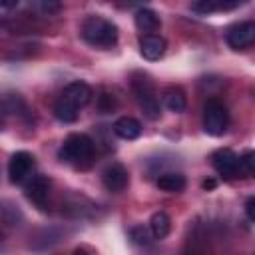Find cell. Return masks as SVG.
I'll return each instance as SVG.
<instances>
[{
    "instance_id": "5",
    "label": "cell",
    "mask_w": 255,
    "mask_h": 255,
    "mask_svg": "<svg viewBox=\"0 0 255 255\" xmlns=\"http://www.w3.org/2000/svg\"><path fill=\"white\" fill-rule=\"evenodd\" d=\"M211 163H213V169L225 179H233L239 175V155L229 147L217 149L211 155Z\"/></svg>"
},
{
    "instance_id": "7",
    "label": "cell",
    "mask_w": 255,
    "mask_h": 255,
    "mask_svg": "<svg viewBox=\"0 0 255 255\" xmlns=\"http://www.w3.org/2000/svg\"><path fill=\"white\" fill-rule=\"evenodd\" d=\"M34 169V157L28 151H16L8 161V177L12 183H22Z\"/></svg>"
},
{
    "instance_id": "10",
    "label": "cell",
    "mask_w": 255,
    "mask_h": 255,
    "mask_svg": "<svg viewBox=\"0 0 255 255\" xmlns=\"http://www.w3.org/2000/svg\"><path fill=\"white\" fill-rule=\"evenodd\" d=\"M62 100H66L70 106H74L76 110H80V108H84V106H88L90 104V100H92V88L86 84V82H70L66 88H64V92H62V96H60Z\"/></svg>"
},
{
    "instance_id": "4",
    "label": "cell",
    "mask_w": 255,
    "mask_h": 255,
    "mask_svg": "<svg viewBox=\"0 0 255 255\" xmlns=\"http://www.w3.org/2000/svg\"><path fill=\"white\" fill-rule=\"evenodd\" d=\"M229 126V112L223 102L211 98L203 106V129L209 135H223Z\"/></svg>"
},
{
    "instance_id": "19",
    "label": "cell",
    "mask_w": 255,
    "mask_h": 255,
    "mask_svg": "<svg viewBox=\"0 0 255 255\" xmlns=\"http://www.w3.org/2000/svg\"><path fill=\"white\" fill-rule=\"evenodd\" d=\"M239 173H243L245 177H251L255 173V153L253 151H245L243 157H239Z\"/></svg>"
},
{
    "instance_id": "9",
    "label": "cell",
    "mask_w": 255,
    "mask_h": 255,
    "mask_svg": "<svg viewBox=\"0 0 255 255\" xmlns=\"http://www.w3.org/2000/svg\"><path fill=\"white\" fill-rule=\"evenodd\" d=\"M128 181H129V177H128V169L122 165V163H110L106 169H104V173H102V183H104V187L108 189V191H112V193H118V191H124L126 187H128Z\"/></svg>"
},
{
    "instance_id": "18",
    "label": "cell",
    "mask_w": 255,
    "mask_h": 255,
    "mask_svg": "<svg viewBox=\"0 0 255 255\" xmlns=\"http://www.w3.org/2000/svg\"><path fill=\"white\" fill-rule=\"evenodd\" d=\"M239 2H213V0H201V2H195L191 4V10L193 12H201V14H211L215 10H229V8H235Z\"/></svg>"
},
{
    "instance_id": "20",
    "label": "cell",
    "mask_w": 255,
    "mask_h": 255,
    "mask_svg": "<svg viewBox=\"0 0 255 255\" xmlns=\"http://www.w3.org/2000/svg\"><path fill=\"white\" fill-rule=\"evenodd\" d=\"M129 237H131V241L137 243V245H147V243L151 241V233H149V229L143 227V225L131 227V229H129Z\"/></svg>"
},
{
    "instance_id": "15",
    "label": "cell",
    "mask_w": 255,
    "mask_h": 255,
    "mask_svg": "<svg viewBox=\"0 0 255 255\" xmlns=\"http://www.w3.org/2000/svg\"><path fill=\"white\" fill-rule=\"evenodd\" d=\"M163 104L169 112H175V114H181L185 108H187V100H185V94L181 88L177 86H171L163 92Z\"/></svg>"
},
{
    "instance_id": "27",
    "label": "cell",
    "mask_w": 255,
    "mask_h": 255,
    "mask_svg": "<svg viewBox=\"0 0 255 255\" xmlns=\"http://www.w3.org/2000/svg\"><path fill=\"white\" fill-rule=\"evenodd\" d=\"M185 255H201V253H199V251H197V249H191V251H187V253H185Z\"/></svg>"
},
{
    "instance_id": "2",
    "label": "cell",
    "mask_w": 255,
    "mask_h": 255,
    "mask_svg": "<svg viewBox=\"0 0 255 255\" xmlns=\"http://www.w3.org/2000/svg\"><path fill=\"white\" fill-rule=\"evenodd\" d=\"M82 38L98 48H110L118 42V26L102 16H88L82 22Z\"/></svg>"
},
{
    "instance_id": "24",
    "label": "cell",
    "mask_w": 255,
    "mask_h": 255,
    "mask_svg": "<svg viewBox=\"0 0 255 255\" xmlns=\"http://www.w3.org/2000/svg\"><path fill=\"white\" fill-rule=\"evenodd\" d=\"M6 116H8L6 102H4V100H0V129H2V128H4V124H6Z\"/></svg>"
},
{
    "instance_id": "22",
    "label": "cell",
    "mask_w": 255,
    "mask_h": 255,
    "mask_svg": "<svg viewBox=\"0 0 255 255\" xmlns=\"http://www.w3.org/2000/svg\"><path fill=\"white\" fill-rule=\"evenodd\" d=\"M38 8H42L44 12H58L60 10V4H56V2H42V4H38Z\"/></svg>"
},
{
    "instance_id": "16",
    "label": "cell",
    "mask_w": 255,
    "mask_h": 255,
    "mask_svg": "<svg viewBox=\"0 0 255 255\" xmlns=\"http://www.w3.org/2000/svg\"><path fill=\"white\" fill-rule=\"evenodd\" d=\"M149 233H151V237L153 239H163V237H167V233H169V229H171V219H169V215L167 213H163V211H155L153 215H151V219H149Z\"/></svg>"
},
{
    "instance_id": "25",
    "label": "cell",
    "mask_w": 255,
    "mask_h": 255,
    "mask_svg": "<svg viewBox=\"0 0 255 255\" xmlns=\"http://www.w3.org/2000/svg\"><path fill=\"white\" fill-rule=\"evenodd\" d=\"M203 187H205V189H211V187H215V181H213V179H209V181H203Z\"/></svg>"
},
{
    "instance_id": "12",
    "label": "cell",
    "mask_w": 255,
    "mask_h": 255,
    "mask_svg": "<svg viewBox=\"0 0 255 255\" xmlns=\"http://www.w3.org/2000/svg\"><path fill=\"white\" fill-rule=\"evenodd\" d=\"M133 22H135V28H137L139 32H143V36H145V34H153V32L159 30V26H161L159 16H157L151 8H139V10L135 12V16H133Z\"/></svg>"
},
{
    "instance_id": "3",
    "label": "cell",
    "mask_w": 255,
    "mask_h": 255,
    "mask_svg": "<svg viewBox=\"0 0 255 255\" xmlns=\"http://www.w3.org/2000/svg\"><path fill=\"white\" fill-rule=\"evenodd\" d=\"M131 92H133L139 108L143 110V116L147 120H159V116H161L159 98H157V92L153 88V82L149 80L147 74L135 72L131 76Z\"/></svg>"
},
{
    "instance_id": "6",
    "label": "cell",
    "mask_w": 255,
    "mask_h": 255,
    "mask_svg": "<svg viewBox=\"0 0 255 255\" xmlns=\"http://www.w3.org/2000/svg\"><path fill=\"white\" fill-rule=\"evenodd\" d=\"M225 40H227L229 48H233V50L249 48L255 40V22L247 20V22L233 24L225 34Z\"/></svg>"
},
{
    "instance_id": "21",
    "label": "cell",
    "mask_w": 255,
    "mask_h": 255,
    "mask_svg": "<svg viewBox=\"0 0 255 255\" xmlns=\"http://www.w3.org/2000/svg\"><path fill=\"white\" fill-rule=\"evenodd\" d=\"M114 108H116V98H114V94L102 92V96L98 98V110H100L102 114H110Z\"/></svg>"
},
{
    "instance_id": "23",
    "label": "cell",
    "mask_w": 255,
    "mask_h": 255,
    "mask_svg": "<svg viewBox=\"0 0 255 255\" xmlns=\"http://www.w3.org/2000/svg\"><path fill=\"white\" fill-rule=\"evenodd\" d=\"M253 205H255V199H253V197H249V199H247V203H245V213H247V219H249V221H253V219H255Z\"/></svg>"
},
{
    "instance_id": "8",
    "label": "cell",
    "mask_w": 255,
    "mask_h": 255,
    "mask_svg": "<svg viewBox=\"0 0 255 255\" xmlns=\"http://www.w3.org/2000/svg\"><path fill=\"white\" fill-rule=\"evenodd\" d=\"M50 189H52V181L46 175H34L28 185H26V197L40 209H46L48 197H50Z\"/></svg>"
},
{
    "instance_id": "17",
    "label": "cell",
    "mask_w": 255,
    "mask_h": 255,
    "mask_svg": "<svg viewBox=\"0 0 255 255\" xmlns=\"http://www.w3.org/2000/svg\"><path fill=\"white\" fill-rule=\"evenodd\" d=\"M54 116H56L60 122H64V124H72V122L78 120V110H76L74 106H70L66 100L58 98L56 104H54Z\"/></svg>"
},
{
    "instance_id": "11",
    "label": "cell",
    "mask_w": 255,
    "mask_h": 255,
    "mask_svg": "<svg viewBox=\"0 0 255 255\" xmlns=\"http://www.w3.org/2000/svg\"><path fill=\"white\" fill-rule=\"evenodd\" d=\"M165 46L167 44L159 34H145L139 38V54L149 62L159 60L165 54Z\"/></svg>"
},
{
    "instance_id": "14",
    "label": "cell",
    "mask_w": 255,
    "mask_h": 255,
    "mask_svg": "<svg viewBox=\"0 0 255 255\" xmlns=\"http://www.w3.org/2000/svg\"><path fill=\"white\" fill-rule=\"evenodd\" d=\"M185 175L177 173V171H165L157 177V187L161 191H167V193H179L185 189Z\"/></svg>"
},
{
    "instance_id": "1",
    "label": "cell",
    "mask_w": 255,
    "mask_h": 255,
    "mask_svg": "<svg viewBox=\"0 0 255 255\" xmlns=\"http://www.w3.org/2000/svg\"><path fill=\"white\" fill-rule=\"evenodd\" d=\"M58 155L62 161L74 167L86 169L92 165V159H94V141L86 133H70L64 139Z\"/></svg>"
},
{
    "instance_id": "26",
    "label": "cell",
    "mask_w": 255,
    "mask_h": 255,
    "mask_svg": "<svg viewBox=\"0 0 255 255\" xmlns=\"http://www.w3.org/2000/svg\"><path fill=\"white\" fill-rule=\"evenodd\" d=\"M72 255H90V253H88L86 249H76V251H74Z\"/></svg>"
},
{
    "instance_id": "13",
    "label": "cell",
    "mask_w": 255,
    "mask_h": 255,
    "mask_svg": "<svg viewBox=\"0 0 255 255\" xmlns=\"http://www.w3.org/2000/svg\"><path fill=\"white\" fill-rule=\"evenodd\" d=\"M114 133L122 139H135L139 137L141 133V124L135 120V118H129V116H124L120 120H116L114 124Z\"/></svg>"
}]
</instances>
